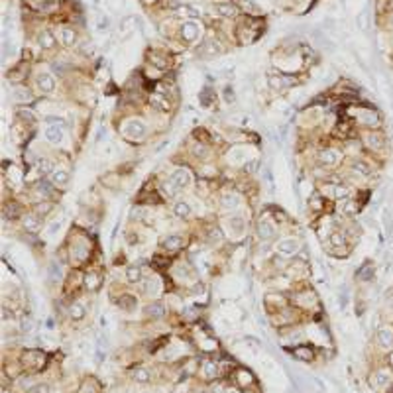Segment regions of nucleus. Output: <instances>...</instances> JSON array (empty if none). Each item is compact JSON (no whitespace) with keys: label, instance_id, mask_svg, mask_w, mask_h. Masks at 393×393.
<instances>
[{"label":"nucleus","instance_id":"nucleus-1","mask_svg":"<svg viewBox=\"0 0 393 393\" xmlns=\"http://www.w3.org/2000/svg\"><path fill=\"white\" fill-rule=\"evenodd\" d=\"M122 134L130 140H142L145 136V124L140 120H128L122 124Z\"/></svg>","mask_w":393,"mask_h":393},{"label":"nucleus","instance_id":"nucleus-2","mask_svg":"<svg viewBox=\"0 0 393 393\" xmlns=\"http://www.w3.org/2000/svg\"><path fill=\"white\" fill-rule=\"evenodd\" d=\"M375 340H377V346H379L381 350H393V328L381 326V328L377 330Z\"/></svg>","mask_w":393,"mask_h":393},{"label":"nucleus","instance_id":"nucleus-3","mask_svg":"<svg viewBox=\"0 0 393 393\" xmlns=\"http://www.w3.org/2000/svg\"><path fill=\"white\" fill-rule=\"evenodd\" d=\"M297 250H299L297 238H283V240L277 242V252L283 254V256H293Z\"/></svg>","mask_w":393,"mask_h":393},{"label":"nucleus","instance_id":"nucleus-4","mask_svg":"<svg viewBox=\"0 0 393 393\" xmlns=\"http://www.w3.org/2000/svg\"><path fill=\"white\" fill-rule=\"evenodd\" d=\"M63 130H65V126H61V124H47L45 126V140L49 143H61Z\"/></svg>","mask_w":393,"mask_h":393},{"label":"nucleus","instance_id":"nucleus-5","mask_svg":"<svg viewBox=\"0 0 393 393\" xmlns=\"http://www.w3.org/2000/svg\"><path fill=\"white\" fill-rule=\"evenodd\" d=\"M342 154L338 150H334V147H324V150L319 152V161L324 163V165H336L340 161Z\"/></svg>","mask_w":393,"mask_h":393},{"label":"nucleus","instance_id":"nucleus-6","mask_svg":"<svg viewBox=\"0 0 393 393\" xmlns=\"http://www.w3.org/2000/svg\"><path fill=\"white\" fill-rule=\"evenodd\" d=\"M171 183L175 185V187H179V189H185L189 183H191V171L189 169H175L173 173H171Z\"/></svg>","mask_w":393,"mask_h":393},{"label":"nucleus","instance_id":"nucleus-7","mask_svg":"<svg viewBox=\"0 0 393 393\" xmlns=\"http://www.w3.org/2000/svg\"><path fill=\"white\" fill-rule=\"evenodd\" d=\"M258 234L262 240H271L275 236V226L269 218H262L260 224H258Z\"/></svg>","mask_w":393,"mask_h":393},{"label":"nucleus","instance_id":"nucleus-8","mask_svg":"<svg viewBox=\"0 0 393 393\" xmlns=\"http://www.w3.org/2000/svg\"><path fill=\"white\" fill-rule=\"evenodd\" d=\"M391 381H393V375H391L389 370H379V372L374 375V387H377V389H385V387H389Z\"/></svg>","mask_w":393,"mask_h":393},{"label":"nucleus","instance_id":"nucleus-9","mask_svg":"<svg viewBox=\"0 0 393 393\" xmlns=\"http://www.w3.org/2000/svg\"><path fill=\"white\" fill-rule=\"evenodd\" d=\"M181 34H183V39L185 41H189V43H193V41H196V37H199V26H196L195 22H189V24H185L183 28H181Z\"/></svg>","mask_w":393,"mask_h":393},{"label":"nucleus","instance_id":"nucleus-10","mask_svg":"<svg viewBox=\"0 0 393 393\" xmlns=\"http://www.w3.org/2000/svg\"><path fill=\"white\" fill-rule=\"evenodd\" d=\"M36 83H37L39 90H43V92H52V90L55 89V81H54V77H52V75H47V73H39L37 79H36Z\"/></svg>","mask_w":393,"mask_h":393},{"label":"nucleus","instance_id":"nucleus-11","mask_svg":"<svg viewBox=\"0 0 393 393\" xmlns=\"http://www.w3.org/2000/svg\"><path fill=\"white\" fill-rule=\"evenodd\" d=\"M228 230H230L232 236L240 238V236L244 234V230H246L244 218H242V216H232V218H228Z\"/></svg>","mask_w":393,"mask_h":393},{"label":"nucleus","instance_id":"nucleus-12","mask_svg":"<svg viewBox=\"0 0 393 393\" xmlns=\"http://www.w3.org/2000/svg\"><path fill=\"white\" fill-rule=\"evenodd\" d=\"M269 87L275 89V90H281V89H287V87H293L295 85V79L291 77H269Z\"/></svg>","mask_w":393,"mask_h":393},{"label":"nucleus","instance_id":"nucleus-13","mask_svg":"<svg viewBox=\"0 0 393 393\" xmlns=\"http://www.w3.org/2000/svg\"><path fill=\"white\" fill-rule=\"evenodd\" d=\"M85 315H87V307H85V303L75 301V303L69 305V317H71L73 321H81V319H85Z\"/></svg>","mask_w":393,"mask_h":393},{"label":"nucleus","instance_id":"nucleus-14","mask_svg":"<svg viewBox=\"0 0 393 393\" xmlns=\"http://www.w3.org/2000/svg\"><path fill=\"white\" fill-rule=\"evenodd\" d=\"M145 313L150 315L152 319H163V317H165V305L160 303V301H156V303H152V305L145 307Z\"/></svg>","mask_w":393,"mask_h":393},{"label":"nucleus","instance_id":"nucleus-15","mask_svg":"<svg viewBox=\"0 0 393 393\" xmlns=\"http://www.w3.org/2000/svg\"><path fill=\"white\" fill-rule=\"evenodd\" d=\"M220 205H222L224 209H236V207L240 205V196H238L236 193H224V195L220 196Z\"/></svg>","mask_w":393,"mask_h":393},{"label":"nucleus","instance_id":"nucleus-16","mask_svg":"<svg viewBox=\"0 0 393 393\" xmlns=\"http://www.w3.org/2000/svg\"><path fill=\"white\" fill-rule=\"evenodd\" d=\"M364 142L372 147V150H379V147H383V138H381V134H377V132L366 134V136H364Z\"/></svg>","mask_w":393,"mask_h":393},{"label":"nucleus","instance_id":"nucleus-17","mask_svg":"<svg viewBox=\"0 0 393 393\" xmlns=\"http://www.w3.org/2000/svg\"><path fill=\"white\" fill-rule=\"evenodd\" d=\"M358 118H360V122L366 124V126H377V124H379V114H377V112H372V110H362Z\"/></svg>","mask_w":393,"mask_h":393},{"label":"nucleus","instance_id":"nucleus-18","mask_svg":"<svg viewBox=\"0 0 393 393\" xmlns=\"http://www.w3.org/2000/svg\"><path fill=\"white\" fill-rule=\"evenodd\" d=\"M191 213H193V211H191V205L185 203V201H177V203L173 205V214L179 216V218H189Z\"/></svg>","mask_w":393,"mask_h":393},{"label":"nucleus","instance_id":"nucleus-19","mask_svg":"<svg viewBox=\"0 0 393 393\" xmlns=\"http://www.w3.org/2000/svg\"><path fill=\"white\" fill-rule=\"evenodd\" d=\"M181 244H183V238L179 234H171L161 242V246L165 250H177V248H181Z\"/></svg>","mask_w":393,"mask_h":393},{"label":"nucleus","instance_id":"nucleus-20","mask_svg":"<svg viewBox=\"0 0 393 393\" xmlns=\"http://www.w3.org/2000/svg\"><path fill=\"white\" fill-rule=\"evenodd\" d=\"M24 228H26L28 232H37V230L41 228V218H39L37 214L26 216V218H24Z\"/></svg>","mask_w":393,"mask_h":393},{"label":"nucleus","instance_id":"nucleus-21","mask_svg":"<svg viewBox=\"0 0 393 393\" xmlns=\"http://www.w3.org/2000/svg\"><path fill=\"white\" fill-rule=\"evenodd\" d=\"M132 377H134V381H138V383H147L152 379V372L147 370V368H136L134 372H132Z\"/></svg>","mask_w":393,"mask_h":393},{"label":"nucleus","instance_id":"nucleus-22","mask_svg":"<svg viewBox=\"0 0 393 393\" xmlns=\"http://www.w3.org/2000/svg\"><path fill=\"white\" fill-rule=\"evenodd\" d=\"M152 105H154L158 110H161V112H169V110H171L169 101H167L165 96H161V94H154V96H152Z\"/></svg>","mask_w":393,"mask_h":393},{"label":"nucleus","instance_id":"nucleus-23","mask_svg":"<svg viewBox=\"0 0 393 393\" xmlns=\"http://www.w3.org/2000/svg\"><path fill=\"white\" fill-rule=\"evenodd\" d=\"M24 362L28 364V368H30V364H36V368H41L43 366V354L41 352H26Z\"/></svg>","mask_w":393,"mask_h":393},{"label":"nucleus","instance_id":"nucleus-24","mask_svg":"<svg viewBox=\"0 0 393 393\" xmlns=\"http://www.w3.org/2000/svg\"><path fill=\"white\" fill-rule=\"evenodd\" d=\"M52 181H54V185H57V187H67L69 185V173L67 171H63V169H59V171H54V177H52Z\"/></svg>","mask_w":393,"mask_h":393},{"label":"nucleus","instance_id":"nucleus-25","mask_svg":"<svg viewBox=\"0 0 393 393\" xmlns=\"http://www.w3.org/2000/svg\"><path fill=\"white\" fill-rule=\"evenodd\" d=\"M124 275H126V281H128V283H138V281L142 279V269H140L138 266H130V268L124 271Z\"/></svg>","mask_w":393,"mask_h":393},{"label":"nucleus","instance_id":"nucleus-26","mask_svg":"<svg viewBox=\"0 0 393 393\" xmlns=\"http://www.w3.org/2000/svg\"><path fill=\"white\" fill-rule=\"evenodd\" d=\"M59 39L63 41V45H73L75 43V32L71 28H61L59 30Z\"/></svg>","mask_w":393,"mask_h":393},{"label":"nucleus","instance_id":"nucleus-27","mask_svg":"<svg viewBox=\"0 0 393 393\" xmlns=\"http://www.w3.org/2000/svg\"><path fill=\"white\" fill-rule=\"evenodd\" d=\"M118 307L124 309V311H134L136 309V299L132 297V295H122V297L118 299Z\"/></svg>","mask_w":393,"mask_h":393},{"label":"nucleus","instance_id":"nucleus-28","mask_svg":"<svg viewBox=\"0 0 393 393\" xmlns=\"http://www.w3.org/2000/svg\"><path fill=\"white\" fill-rule=\"evenodd\" d=\"M175 14H177V16H185V18H195V16H199V10L193 8V6H189V4H181V6L175 10Z\"/></svg>","mask_w":393,"mask_h":393},{"label":"nucleus","instance_id":"nucleus-29","mask_svg":"<svg viewBox=\"0 0 393 393\" xmlns=\"http://www.w3.org/2000/svg\"><path fill=\"white\" fill-rule=\"evenodd\" d=\"M216 12H218L220 16L232 18V16H236V14H238V8H236L234 4H218V6H216Z\"/></svg>","mask_w":393,"mask_h":393},{"label":"nucleus","instance_id":"nucleus-30","mask_svg":"<svg viewBox=\"0 0 393 393\" xmlns=\"http://www.w3.org/2000/svg\"><path fill=\"white\" fill-rule=\"evenodd\" d=\"M203 375H205L207 379L216 377V375H218V366H216L214 362H205V364H203Z\"/></svg>","mask_w":393,"mask_h":393},{"label":"nucleus","instance_id":"nucleus-31","mask_svg":"<svg viewBox=\"0 0 393 393\" xmlns=\"http://www.w3.org/2000/svg\"><path fill=\"white\" fill-rule=\"evenodd\" d=\"M39 43H41V47H54V45H55V37L49 34V32H43V34L39 36Z\"/></svg>","mask_w":393,"mask_h":393},{"label":"nucleus","instance_id":"nucleus-32","mask_svg":"<svg viewBox=\"0 0 393 393\" xmlns=\"http://www.w3.org/2000/svg\"><path fill=\"white\" fill-rule=\"evenodd\" d=\"M14 98H16V101L26 103V101H30V98H32V94H30V90H26V89H22V87H16V89H14Z\"/></svg>","mask_w":393,"mask_h":393},{"label":"nucleus","instance_id":"nucleus-33","mask_svg":"<svg viewBox=\"0 0 393 393\" xmlns=\"http://www.w3.org/2000/svg\"><path fill=\"white\" fill-rule=\"evenodd\" d=\"M63 228V218H57V220H54L52 224L47 226V236H55L59 230Z\"/></svg>","mask_w":393,"mask_h":393},{"label":"nucleus","instance_id":"nucleus-34","mask_svg":"<svg viewBox=\"0 0 393 393\" xmlns=\"http://www.w3.org/2000/svg\"><path fill=\"white\" fill-rule=\"evenodd\" d=\"M179 187H175L173 183H171V179H167L165 183H163V193L167 195V196H175V195H179Z\"/></svg>","mask_w":393,"mask_h":393},{"label":"nucleus","instance_id":"nucleus-35","mask_svg":"<svg viewBox=\"0 0 393 393\" xmlns=\"http://www.w3.org/2000/svg\"><path fill=\"white\" fill-rule=\"evenodd\" d=\"M228 158H230L232 161H234V160H238V163H242V161L246 160V150H244V147H238V152H236V150H232Z\"/></svg>","mask_w":393,"mask_h":393},{"label":"nucleus","instance_id":"nucleus-36","mask_svg":"<svg viewBox=\"0 0 393 393\" xmlns=\"http://www.w3.org/2000/svg\"><path fill=\"white\" fill-rule=\"evenodd\" d=\"M37 191H39L43 196H49V195H52V185H49L45 179H41V181L37 183Z\"/></svg>","mask_w":393,"mask_h":393},{"label":"nucleus","instance_id":"nucleus-37","mask_svg":"<svg viewBox=\"0 0 393 393\" xmlns=\"http://www.w3.org/2000/svg\"><path fill=\"white\" fill-rule=\"evenodd\" d=\"M85 285H87L89 289H96V285H98V277H96L92 271H89L87 277H85Z\"/></svg>","mask_w":393,"mask_h":393},{"label":"nucleus","instance_id":"nucleus-38","mask_svg":"<svg viewBox=\"0 0 393 393\" xmlns=\"http://www.w3.org/2000/svg\"><path fill=\"white\" fill-rule=\"evenodd\" d=\"M49 277H52V279H59L61 277V268L57 266V262L49 264Z\"/></svg>","mask_w":393,"mask_h":393},{"label":"nucleus","instance_id":"nucleus-39","mask_svg":"<svg viewBox=\"0 0 393 393\" xmlns=\"http://www.w3.org/2000/svg\"><path fill=\"white\" fill-rule=\"evenodd\" d=\"M328 240H330L332 246H342V244H344V234H342V232H332V234L328 236Z\"/></svg>","mask_w":393,"mask_h":393},{"label":"nucleus","instance_id":"nucleus-40","mask_svg":"<svg viewBox=\"0 0 393 393\" xmlns=\"http://www.w3.org/2000/svg\"><path fill=\"white\" fill-rule=\"evenodd\" d=\"M39 171H41V173H52V171H54V161L41 160V161H39Z\"/></svg>","mask_w":393,"mask_h":393},{"label":"nucleus","instance_id":"nucleus-41","mask_svg":"<svg viewBox=\"0 0 393 393\" xmlns=\"http://www.w3.org/2000/svg\"><path fill=\"white\" fill-rule=\"evenodd\" d=\"M352 169L358 171V173H362V175H370V167H368L366 163H362V161H354Z\"/></svg>","mask_w":393,"mask_h":393},{"label":"nucleus","instance_id":"nucleus-42","mask_svg":"<svg viewBox=\"0 0 393 393\" xmlns=\"http://www.w3.org/2000/svg\"><path fill=\"white\" fill-rule=\"evenodd\" d=\"M336 199H346L348 196V189L346 187H342V185H338V187H334V193H332Z\"/></svg>","mask_w":393,"mask_h":393},{"label":"nucleus","instance_id":"nucleus-43","mask_svg":"<svg viewBox=\"0 0 393 393\" xmlns=\"http://www.w3.org/2000/svg\"><path fill=\"white\" fill-rule=\"evenodd\" d=\"M49 391H52V387H49L47 383H39V385H34L28 393H49Z\"/></svg>","mask_w":393,"mask_h":393},{"label":"nucleus","instance_id":"nucleus-44","mask_svg":"<svg viewBox=\"0 0 393 393\" xmlns=\"http://www.w3.org/2000/svg\"><path fill=\"white\" fill-rule=\"evenodd\" d=\"M45 124H61V126H65V120H63L61 116H47V118H45Z\"/></svg>","mask_w":393,"mask_h":393},{"label":"nucleus","instance_id":"nucleus-45","mask_svg":"<svg viewBox=\"0 0 393 393\" xmlns=\"http://www.w3.org/2000/svg\"><path fill=\"white\" fill-rule=\"evenodd\" d=\"M136 26V18H128V22H124L122 24V34L126 32V34H130V30Z\"/></svg>","mask_w":393,"mask_h":393},{"label":"nucleus","instance_id":"nucleus-46","mask_svg":"<svg viewBox=\"0 0 393 393\" xmlns=\"http://www.w3.org/2000/svg\"><path fill=\"white\" fill-rule=\"evenodd\" d=\"M34 324V319H30V317H24V321H22V330H30V326Z\"/></svg>","mask_w":393,"mask_h":393},{"label":"nucleus","instance_id":"nucleus-47","mask_svg":"<svg viewBox=\"0 0 393 393\" xmlns=\"http://www.w3.org/2000/svg\"><path fill=\"white\" fill-rule=\"evenodd\" d=\"M387 303H389V307L393 309V291H391V293L387 295Z\"/></svg>","mask_w":393,"mask_h":393},{"label":"nucleus","instance_id":"nucleus-48","mask_svg":"<svg viewBox=\"0 0 393 393\" xmlns=\"http://www.w3.org/2000/svg\"><path fill=\"white\" fill-rule=\"evenodd\" d=\"M391 364H393V354H391Z\"/></svg>","mask_w":393,"mask_h":393},{"label":"nucleus","instance_id":"nucleus-49","mask_svg":"<svg viewBox=\"0 0 393 393\" xmlns=\"http://www.w3.org/2000/svg\"><path fill=\"white\" fill-rule=\"evenodd\" d=\"M230 393H238V391H230Z\"/></svg>","mask_w":393,"mask_h":393}]
</instances>
